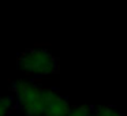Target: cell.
I'll return each mask as SVG.
<instances>
[{
  "label": "cell",
  "mask_w": 127,
  "mask_h": 116,
  "mask_svg": "<svg viewBox=\"0 0 127 116\" xmlns=\"http://www.w3.org/2000/svg\"><path fill=\"white\" fill-rule=\"evenodd\" d=\"M70 111H71V107H70L67 98L60 96L58 91H55V94L51 97L47 105V111H45L44 116H67Z\"/></svg>",
  "instance_id": "cell-3"
},
{
  "label": "cell",
  "mask_w": 127,
  "mask_h": 116,
  "mask_svg": "<svg viewBox=\"0 0 127 116\" xmlns=\"http://www.w3.org/2000/svg\"><path fill=\"white\" fill-rule=\"evenodd\" d=\"M15 101L12 97L4 96L0 97V116H8L11 113V111L14 109Z\"/></svg>",
  "instance_id": "cell-4"
},
{
  "label": "cell",
  "mask_w": 127,
  "mask_h": 116,
  "mask_svg": "<svg viewBox=\"0 0 127 116\" xmlns=\"http://www.w3.org/2000/svg\"><path fill=\"white\" fill-rule=\"evenodd\" d=\"M93 115V108L89 105H78L71 108L70 113L67 116H90Z\"/></svg>",
  "instance_id": "cell-5"
},
{
  "label": "cell",
  "mask_w": 127,
  "mask_h": 116,
  "mask_svg": "<svg viewBox=\"0 0 127 116\" xmlns=\"http://www.w3.org/2000/svg\"><path fill=\"white\" fill-rule=\"evenodd\" d=\"M18 67L32 77H45L59 70L56 58L45 48H32L22 52L18 58Z\"/></svg>",
  "instance_id": "cell-2"
},
{
  "label": "cell",
  "mask_w": 127,
  "mask_h": 116,
  "mask_svg": "<svg viewBox=\"0 0 127 116\" xmlns=\"http://www.w3.org/2000/svg\"><path fill=\"white\" fill-rule=\"evenodd\" d=\"M94 115L96 116H126L119 109H115L112 107H98L94 111Z\"/></svg>",
  "instance_id": "cell-6"
},
{
  "label": "cell",
  "mask_w": 127,
  "mask_h": 116,
  "mask_svg": "<svg viewBox=\"0 0 127 116\" xmlns=\"http://www.w3.org/2000/svg\"><path fill=\"white\" fill-rule=\"evenodd\" d=\"M90 116H96V115H94V113H93V115H90Z\"/></svg>",
  "instance_id": "cell-7"
},
{
  "label": "cell",
  "mask_w": 127,
  "mask_h": 116,
  "mask_svg": "<svg viewBox=\"0 0 127 116\" xmlns=\"http://www.w3.org/2000/svg\"><path fill=\"white\" fill-rule=\"evenodd\" d=\"M14 93L18 105L26 116H44L55 90L42 87L28 79H19L14 85Z\"/></svg>",
  "instance_id": "cell-1"
}]
</instances>
